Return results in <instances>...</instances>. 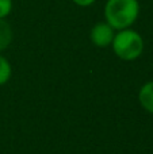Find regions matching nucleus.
I'll return each mask as SVG.
<instances>
[{
	"instance_id": "4",
	"label": "nucleus",
	"mask_w": 153,
	"mask_h": 154,
	"mask_svg": "<svg viewBox=\"0 0 153 154\" xmlns=\"http://www.w3.org/2000/svg\"><path fill=\"white\" fill-rule=\"evenodd\" d=\"M138 101H140V106L146 112L153 115V80L145 82L140 88V91H138Z\"/></svg>"
},
{
	"instance_id": "6",
	"label": "nucleus",
	"mask_w": 153,
	"mask_h": 154,
	"mask_svg": "<svg viewBox=\"0 0 153 154\" xmlns=\"http://www.w3.org/2000/svg\"><path fill=\"white\" fill-rule=\"evenodd\" d=\"M12 76V66L10 61L0 53V87L7 84Z\"/></svg>"
},
{
	"instance_id": "5",
	"label": "nucleus",
	"mask_w": 153,
	"mask_h": 154,
	"mask_svg": "<svg viewBox=\"0 0 153 154\" xmlns=\"http://www.w3.org/2000/svg\"><path fill=\"white\" fill-rule=\"evenodd\" d=\"M14 39V31L11 24L5 19H0V53L11 45Z\"/></svg>"
},
{
	"instance_id": "3",
	"label": "nucleus",
	"mask_w": 153,
	"mask_h": 154,
	"mask_svg": "<svg viewBox=\"0 0 153 154\" xmlns=\"http://www.w3.org/2000/svg\"><path fill=\"white\" fill-rule=\"evenodd\" d=\"M114 35H115V30L107 22H98L89 31V39L92 45H95L96 48H107L111 46Z\"/></svg>"
},
{
	"instance_id": "1",
	"label": "nucleus",
	"mask_w": 153,
	"mask_h": 154,
	"mask_svg": "<svg viewBox=\"0 0 153 154\" xmlns=\"http://www.w3.org/2000/svg\"><path fill=\"white\" fill-rule=\"evenodd\" d=\"M105 22L115 31L129 29L136 23L140 15L138 0H107L103 8Z\"/></svg>"
},
{
	"instance_id": "2",
	"label": "nucleus",
	"mask_w": 153,
	"mask_h": 154,
	"mask_svg": "<svg viewBox=\"0 0 153 154\" xmlns=\"http://www.w3.org/2000/svg\"><path fill=\"white\" fill-rule=\"evenodd\" d=\"M113 51L122 61H134L144 51V39L141 34L132 27L115 32L111 42Z\"/></svg>"
},
{
	"instance_id": "7",
	"label": "nucleus",
	"mask_w": 153,
	"mask_h": 154,
	"mask_svg": "<svg viewBox=\"0 0 153 154\" xmlns=\"http://www.w3.org/2000/svg\"><path fill=\"white\" fill-rule=\"evenodd\" d=\"M12 0H0V19H5L12 12Z\"/></svg>"
},
{
	"instance_id": "8",
	"label": "nucleus",
	"mask_w": 153,
	"mask_h": 154,
	"mask_svg": "<svg viewBox=\"0 0 153 154\" xmlns=\"http://www.w3.org/2000/svg\"><path fill=\"white\" fill-rule=\"evenodd\" d=\"M73 3H75L76 5H79V7H89V5H92L96 0H72Z\"/></svg>"
}]
</instances>
